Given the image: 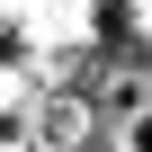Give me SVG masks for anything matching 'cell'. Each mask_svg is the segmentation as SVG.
Returning a JSON list of instances; mask_svg holds the SVG:
<instances>
[{
  "label": "cell",
  "instance_id": "1",
  "mask_svg": "<svg viewBox=\"0 0 152 152\" xmlns=\"http://www.w3.org/2000/svg\"><path fill=\"white\" fill-rule=\"evenodd\" d=\"M134 36H143V9H134V0H90V45L99 54H134Z\"/></svg>",
  "mask_w": 152,
  "mask_h": 152
},
{
  "label": "cell",
  "instance_id": "2",
  "mask_svg": "<svg viewBox=\"0 0 152 152\" xmlns=\"http://www.w3.org/2000/svg\"><path fill=\"white\" fill-rule=\"evenodd\" d=\"M18 63H27V27H18V18H0V72H18Z\"/></svg>",
  "mask_w": 152,
  "mask_h": 152
}]
</instances>
